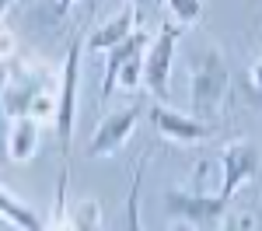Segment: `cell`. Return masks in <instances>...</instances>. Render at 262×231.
I'll return each instance as SVG.
<instances>
[{"mask_svg":"<svg viewBox=\"0 0 262 231\" xmlns=\"http://www.w3.org/2000/svg\"><path fill=\"white\" fill-rule=\"evenodd\" d=\"M227 88H231V70L217 49H203L189 56V112L196 119L213 123L221 116Z\"/></svg>","mask_w":262,"mask_h":231,"instance_id":"cell-1","label":"cell"},{"mask_svg":"<svg viewBox=\"0 0 262 231\" xmlns=\"http://www.w3.org/2000/svg\"><path fill=\"white\" fill-rule=\"evenodd\" d=\"M84 35L77 32L70 46H67V56L60 67V81H56V144H60L63 165L70 161V140H74V123H77V84H81V53H84Z\"/></svg>","mask_w":262,"mask_h":231,"instance_id":"cell-2","label":"cell"},{"mask_svg":"<svg viewBox=\"0 0 262 231\" xmlns=\"http://www.w3.org/2000/svg\"><path fill=\"white\" fill-rule=\"evenodd\" d=\"M42 91H53V70L39 60H14L0 84V112L7 119L28 116V105Z\"/></svg>","mask_w":262,"mask_h":231,"instance_id":"cell-3","label":"cell"},{"mask_svg":"<svg viewBox=\"0 0 262 231\" xmlns=\"http://www.w3.org/2000/svg\"><path fill=\"white\" fill-rule=\"evenodd\" d=\"M182 28L185 25L179 21H164L158 39L143 53V84L158 102H168V91H171V63H175V46L182 39Z\"/></svg>","mask_w":262,"mask_h":231,"instance_id":"cell-4","label":"cell"},{"mask_svg":"<svg viewBox=\"0 0 262 231\" xmlns=\"http://www.w3.org/2000/svg\"><path fill=\"white\" fill-rule=\"evenodd\" d=\"M161 203L175 221H189L196 228H221L224 217H227V207H231L221 193H200V189H192V193L168 189L161 196Z\"/></svg>","mask_w":262,"mask_h":231,"instance_id":"cell-5","label":"cell"},{"mask_svg":"<svg viewBox=\"0 0 262 231\" xmlns=\"http://www.w3.org/2000/svg\"><path fill=\"white\" fill-rule=\"evenodd\" d=\"M262 172V151L252 140H231L221 151V196L231 203L234 193Z\"/></svg>","mask_w":262,"mask_h":231,"instance_id":"cell-6","label":"cell"},{"mask_svg":"<svg viewBox=\"0 0 262 231\" xmlns=\"http://www.w3.org/2000/svg\"><path fill=\"white\" fill-rule=\"evenodd\" d=\"M147 116H150L154 130H158L161 137H168V140H175V144H203V140L213 137V123H203V119H196L192 112L168 109L164 102L150 105Z\"/></svg>","mask_w":262,"mask_h":231,"instance_id":"cell-7","label":"cell"},{"mask_svg":"<svg viewBox=\"0 0 262 231\" xmlns=\"http://www.w3.org/2000/svg\"><path fill=\"white\" fill-rule=\"evenodd\" d=\"M140 116H143V105H126V109L108 112V116L98 123V130H95V137H91V144H88V154H91V158L116 154V151L133 137V130H137V123H140Z\"/></svg>","mask_w":262,"mask_h":231,"instance_id":"cell-8","label":"cell"},{"mask_svg":"<svg viewBox=\"0 0 262 231\" xmlns=\"http://www.w3.org/2000/svg\"><path fill=\"white\" fill-rule=\"evenodd\" d=\"M147 46H150V35H147L143 28H137L133 35H126L119 46H112V49L105 53V81H101V102H105V98L112 95V88H116V81H119L122 63L133 60V56H140V53H147Z\"/></svg>","mask_w":262,"mask_h":231,"instance_id":"cell-9","label":"cell"},{"mask_svg":"<svg viewBox=\"0 0 262 231\" xmlns=\"http://www.w3.org/2000/svg\"><path fill=\"white\" fill-rule=\"evenodd\" d=\"M133 32H137V4L129 0L116 18H108L105 25H98V28L88 35V49H91V53H108L112 46H119V42L126 39V35H133Z\"/></svg>","mask_w":262,"mask_h":231,"instance_id":"cell-10","label":"cell"},{"mask_svg":"<svg viewBox=\"0 0 262 231\" xmlns=\"http://www.w3.org/2000/svg\"><path fill=\"white\" fill-rule=\"evenodd\" d=\"M39 130H42V123H35L32 116L11 119V130H7V158L18 161V165L32 161L35 151H39Z\"/></svg>","mask_w":262,"mask_h":231,"instance_id":"cell-11","label":"cell"},{"mask_svg":"<svg viewBox=\"0 0 262 231\" xmlns=\"http://www.w3.org/2000/svg\"><path fill=\"white\" fill-rule=\"evenodd\" d=\"M0 217L7 224H14L18 231H46V221L42 214L32 203H25L21 196H14L7 186H0Z\"/></svg>","mask_w":262,"mask_h":231,"instance_id":"cell-12","label":"cell"},{"mask_svg":"<svg viewBox=\"0 0 262 231\" xmlns=\"http://www.w3.org/2000/svg\"><path fill=\"white\" fill-rule=\"evenodd\" d=\"M67 182H70V172L63 165L60 172V182H56V200H53V214L46 221V231H74V217L67 210Z\"/></svg>","mask_w":262,"mask_h":231,"instance_id":"cell-13","label":"cell"},{"mask_svg":"<svg viewBox=\"0 0 262 231\" xmlns=\"http://www.w3.org/2000/svg\"><path fill=\"white\" fill-rule=\"evenodd\" d=\"M70 217H74V231H105L98 200H81L77 207H70Z\"/></svg>","mask_w":262,"mask_h":231,"instance_id":"cell-14","label":"cell"},{"mask_svg":"<svg viewBox=\"0 0 262 231\" xmlns=\"http://www.w3.org/2000/svg\"><path fill=\"white\" fill-rule=\"evenodd\" d=\"M143 165H147V161H140V165H137V172H133V182H129V200H126V228H122V231H143V224H140V193H143Z\"/></svg>","mask_w":262,"mask_h":231,"instance_id":"cell-15","label":"cell"},{"mask_svg":"<svg viewBox=\"0 0 262 231\" xmlns=\"http://www.w3.org/2000/svg\"><path fill=\"white\" fill-rule=\"evenodd\" d=\"M28 116L35 119V123H53L56 119V91H42V95H35V102L28 105Z\"/></svg>","mask_w":262,"mask_h":231,"instance_id":"cell-16","label":"cell"},{"mask_svg":"<svg viewBox=\"0 0 262 231\" xmlns=\"http://www.w3.org/2000/svg\"><path fill=\"white\" fill-rule=\"evenodd\" d=\"M168 7L179 25H196L203 14V0H168Z\"/></svg>","mask_w":262,"mask_h":231,"instance_id":"cell-17","label":"cell"},{"mask_svg":"<svg viewBox=\"0 0 262 231\" xmlns=\"http://www.w3.org/2000/svg\"><path fill=\"white\" fill-rule=\"evenodd\" d=\"M14 56H18V35H14L11 28L0 25V63L14 60Z\"/></svg>","mask_w":262,"mask_h":231,"instance_id":"cell-18","label":"cell"},{"mask_svg":"<svg viewBox=\"0 0 262 231\" xmlns=\"http://www.w3.org/2000/svg\"><path fill=\"white\" fill-rule=\"evenodd\" d=\"M252 228H255V217L252 214H227L224 224H221V231H252Z\"/></svg>","mask_w":262,"mask_h":231,"instance_id":"cell-19","label":"cell"},{"mask_svg":"<svg viewBox=\"0 0 262 231\" xmlns=\"http://www.w3.org/2000/svg\"><path fill=\"white\" fill-rule=\"evenodd\" d=\"M252 84H255V88H262V60L252 67Z\"/></svg>","mask_w":262,"mask_h":231,"instance_id":"cell-20","label":"cell"},{"mask_svg":"<svg viewBox=\"0 0 262 231\" xmlns=\"http://www.w3.org/2000/svg\"><path fill=\"white\" fill-rule=\"evenodd\" d=\"M171 231H200V228H196V224H189V221H175Z\"/></svg>","mask_w":262,"mask_h":231,"instance_id":"cell-21","label":"cell"},{"mask_svg":"<svg viewBox=\"0 0 262 231\" xmlns=\"http://www.w3.org/2000/svg\"><path fill=\"white\" fill-rule=\"evenodd\" d=\"M70 4H74V0H56V14H60V18L70 11Z\"/></svg>","mask_w":262,"mask_h":231,"instance_id":"cell-22","label":"cell"},{"mask_svg":"<svg viewBox=\"0 0 262 231\" xmlns=\"http://www.w3.org/2000/svg\"><path fill=\"white\" fill-rule=\"evenodd\" d=\"M11 4H14V0H0V18L7 14V7H11Z\"/></svg>","mask_w":262,"mask_h":231,"instance_id":"cell-23","label":"cell"},{"mask_svg":"<svg viewBox=\"0 0 262 231\" xmlns=\"http://www.w3.org/2000/svg\"><path fill=\"white\" fill-rule=\"evenodd\" d=\"M255 102H259V105H262V88H259V95H255Z\"/></svg>","mask_w":262,"mask_h":231,"instance_id":"cell-24","label":"cell"}]
</instances>
